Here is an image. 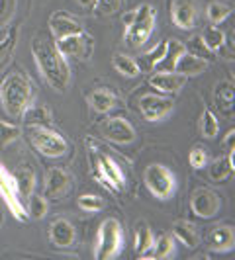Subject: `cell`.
<instances>
[{
	"label": "cell",
	"instance_id": "obj_8",
	"mask_svg": "<svg viewBox=\"0 0 235 260\" xmlns=\"http://www.w3.org/2000/svg\"><path fill=\"white\" fill-rule=\"evenodd\" d=\"M220 206H222V200H220L218 192H214L212 188H206V186L196 188L190 196V209L194 211L196 217L212 219L218 215Z\"/></svg>",
	"mask_w": 235,
	"mask_h": 260
},
{
	"label": "cell",
	"instance_id": "obj_15",
	"mask_svg": "<svg viewBox=\"0 0 235 260\" xmlns=\"http://www.w3.org/2000/svg\"><path fill=\"white\" fill-rule=\"evenodd\" d=\"M188 77H184L177 71H157L155 75L149 77L151 88H155L159 94H177L184 88Z\"/></svg>",
	"mask_w": 235,
	"mask_h": 260
},
{
	"label": "cell",
	"instance_id": "obj_29",
	"mask_svg": "<svg viewBox=\"0 0 235 260\" xmlns=\"http://www.w3.org/2000/svg\"><path fill=\"white\" fill-rule=\"evenodd\" d=\"M112 67L116 69L120 75H124V77H128V78H135V77H139V75H141L137 61H133L131 57L124 55V53L114 55V59H112Z\"/></svg>",
	"mask_w": 235,
	"mask_h": 260
},
{
	"label": "cell",
	"instance_id": "obj_2",
	"mask_svg": "<svg viewBox=\"0 0 235 260\" xmlns=\"http://www.w3.org/2000/svg\"><path fill=\"white\" fill-rule=\"evenodd\" d=\"M36 90L34 82L24 73H10L0 82V104L2 110L14 119H20L27 110V106L34 104Z\"/></svg>",
	"mask_w": 235,
	"mask_h": 260
},
{
	"label": "cell",
	"instance_id": "obj_10",
	"mask_svg": "<svg viewBox=\"0 0 235 260\" xmlns=\"http://www.w3.org/2000/svg\"><path fill=\"white\" fill-rule=\"evenodd\" d=\"M57 47L65 57H77V59H89L94 51V38L86 31H80L75 36H67L57 39Z\"/></svg>",
	"mask_w": 235,
	"mask_h": 260
},
{
	"label": "cell",
	"instance_id": "obj_9",
	"mask_svg": "<svg viewBox=\"0 0 235 260\" xmlns=\"http://www.w3.org/2000/svg\"><path fill=\"white\" fill-rule=\"evenodd\" d=\"M172 108H174V102L167 94H145L139 100V112L147 121L167 119Z\"/></svg>",
	"mask_w": 235,
	"mask_h": 260
},
{
	"label": "cell",
	"instance_id": "obj_11",
	"mask_svg": "<svg viewBox=\"0 0 235 260\" xmlns=\"http://www.w3.org/2000/svg\"><path fill=\"white\" fill-rule=\"evenodd\" d=\"M73 188V178L65 169L53 167L45 172V184H43V196L49 200H63Z\"/></svg>",
	"mask_w": 235,
	"mask_h": 260
},
{
	"label": "cell",
	"instance_id": "obj_3",
	"mask_svg": "<svg viewBox=\"0 0 235 260\" xmlns=\"http://www.w3.org/2000/svg\"><path fill=\"white\" fill-rule=\"evenodd\" d=\"M122 248H124V229H122V223L114 219V217H108L98 227L94 258L112 260L120 256Z\"/></svg>",
	"mask_w": 235,
	"mask_h": 260
},
{
	"label": "cell",
	"instance_id": "obj_23",
	"mask_svg": "<svg viewBox=\"0 0 235 260\" xmlns=\"http://www.w3.org/2000/svg\"><path fill=\"white\" fill-rule=\"evenodd\" d=\"M89 102H91L92 110L98 114H108L114 106L118 104L116 94L108 88H96L89 94Z\"/></svg>",
	"mask_w": 235,
	"mask_h": 260
},
{
	"label": "cell",
	"instance_id": "obj_22",
	"mask_svg": "<svg viewBox=\"0 0 235 260\" xmlns=\"http://www.w3.org/2000/svg\"><path fill=\"white\" fill-rule=\"evenodd\" d=\"M186 53V45L179 39H167V51L161 63L157 65V71H174L179 59Z\"/></svg>",
	"mask_w": 235,
	"mask_h": 260
},
{
	"label": "cell",
	"instance_id": "obj_42",
	"mask_svg": "<svg viewBox=\"0 0 235 260\" xmlns=\"http://www.w3.org/2000/svg\"><path fill=\"white\" fill-rule=\"evenodd\" d=\"M233 137H235V129H229L225 133V139H223V147L227 151H233Z\"/></svg>",
	"mask_w": 235,
	"mask_h": 260
},
{
	"label": "cell",
	"instance_id": "obj_6",
	"mask_svg": "<svg viewBox=\"0 0 235 260\" xmlns=\"http://www.w3.org/2000/svg\"><path fill=\"white\" fill-rule=\"evenodd\" d=\"M92 158V167H94V176L100 184H104L108 190L116 192V190H124L126 186V176H124V170L118 165L116 158H112L106 153H91Z\"/></svg>",
	"mask_w": 235,
	"mask_h": 260
},
{
	"label": "cell",
	"instance_id": "obj_5",
	"mask_svg": "<svg viewBox=\"0 0 235 260\" xmlns=\"http://www.w3.org/2000/svg\"><path fill=\"white\" fill-rule=\"evenodd\" d=\"M27 137H30V143L34 145V149L43 156L57 158L69 151V143L65 137L59 131L49 129L47 125H30Z\"/></svg>",
	"mask_w": 235,
	"mask_h": 260
},
{
	"label": "cell",
	"instance_id": "obj_24",
	"mask_svg": "<svg viewBox=\"0 0 235 260\" xmlns=\"http://www.w3.org/2000/svg\"><path fill=\"white\" fill-rule=\"evenodd\" d=\"M174 256V241L170 235H159L153 239V245L149 248L145 258H155V260H167Z\"/></svg>",
	"mask_w": 235,
	"mask_h": 260
},
{
	"label": "cell",
	"instance_id": "obj_12",
	"mask_svg": "<svg viewBox=\"0 0 235 260\" xmlns=\"http://www.w3.org/2000/svg\"><path fill=\"white\" fill-rule=\"evenodd\" d=\"M0 196L2 200L6 202L8 209L12 211V215L18 219V221H27V215L24 211V206L18 198V192H16V184H14V176L0 165Z\"/></svg>",
	"mask_w": 235,
	"mask_h": 260
},
{
	"label": "cell",
	"instance_id": "obj_41",
	"mask_svg": "<svg viewBox=\"0 0 235 260\" xmlns=\"http://www.w3.org/2000/svg\"><path fill=\"white\" fill-rule=\"evenodd\" d=\"M16 8V0H0V24H4Z\"/></svg>",
	"mask_w": 235,
	"mask_h": 260
},
{
	"label": "cell",
	"instance_id": "obj_19",
	"mask_svg": "<svg viewBox=\"0 0 235 260\" xmlns=\"http://www.w3.org/2000/svg\"><path fill=\"white\" fill-rule=\"evenodd\" d=\"M12 176H14V184H16L18 198L27 200L30 196L34 194V190H36V172H34V169L27 167V165H22Z\"/></svg>",
	"mask_w": 235,
	"mask_h": 260
},
{
	"label": "cell",
	"instance_id": "obj_13",
	"mask_svg": "<svg viewBox=\"0 0 235 260\" xmlns=\"http://www.w3.org/2000/svg\"><path fill=\"white\" fill-rule=\"evenodd\" d=\"M102 135L108 141L118 145H130L135 141V129L126 117L114 116L108 117L102 125Z\"/></svg>",
	"mask_w": 235,
	"mask_h": 260
},
{
	"label": "cell",
	"instance_id": "obj_18",
	"mask_svg": "<svg viewBox=\"0 0 235 260\" xmlns=\"http://www.w3.org/2000/svg\"><path fill=\"white\" fill-rule=\"evenodd\" d=\"M210 248L214 252H229L235 247V231L231 225H218L208 235Z\"/></svg>",
	"mask_w": 235,
	"mask_h": 260
},
{
	"label": "cell",
	"instance_id": "obj_30",
	"mask_svg": "<svg viewBox=\"0 0 235 260\" xmlns=\"http://www.w3.org/2000/svg\"><path fill=\"white\" fill-rule=\"evenodd\" d=\"M24 121L27 125H47L51 121V114L47 110V106L43 104H32L27 106V110L24 112Z\"/></svg>",
	"mask_w": 235,
	"mask_h": 260
},
{
	"label": "cell",
	"instance_id": "obj_40",
	"mask_svg": "<svg viewBox=\"0 0 235 260\" xmlns=\"http://www.w3.org/2000/svg\"><path fill=\"white\" fill-rule=\"evenodd\" d=\"M14 45H16V29H12L6 38L2 39V43H0V61H2L6 55H10V53H12Z\"/></svg>",
	"mask_w": 235,
	"mask_h": 260
},
{
	"label": "cell",
	"instance_id": "obj_39",
	"mask_svg": "<svg viewBox=\"0 0 235 260\" xmlns=\"http://www.w3.org/2000/svg\"><path fill=\"white\" fill-rule=\"evenodd\" d=\"M120 4H122V0H96L94 10L106 14V16H110V14H114L120 10Z\"/></svg>",
	"mask_w": 235,
	"mask_h": 260
},
{
	"label": "cell",
	"instance_id": "obj_16",
	"mask_svg": "<svg viewBox=\"0 0 235 260\" xmlns=\"http://www.w3.org/2000/svg\"><path fill=\"white\" fill-rule=\"evenodd\" d=\"M49 27L51 34L55 36V39H63L67 36H75L84 31V27L80 26V22L75 20L73 16H69L67 12H55L49 18Z\"/></svg>",
	"mask_w": 235,
	"mask_h": 260
},
{
	"label": "cell",
	"instance_id": "obj_34",
	"mask_svg": "<svg viewBox=\"0 0 235 260\" xmlns=\"http://www.w3.org/2000/svg\"><path fill=\"white\" fill-rule=\"evenodd\" d=\"M30 206H27V213L32 219H43L47 215V198L45 196H39V194H32L30 198Z\"/></svg>",
	"mask_w": 235,
	"mask_h": 260
},
{
	"label": "cell",
	"instance_id": "obj_4",
	"mask_svg": "<svg viewBox=\"0 0 235 260\" xmlns=\"http://www.w3.org/2000/svg\"><path fill=\"white\" fill-rule=\"evenodd\" d=\"M157 12L151 4H141L135 8V20L130 26H126L124 31V41L131 49H139L147 39L151 38L153 29H155Z\"/></svg>",
	"mask_w": 235,
	"mask_h": 260
},
{
	"label": "cell",
	"instance_id": "obj_37",
	"mask_svg": "<svg viewBox=\"0 0 235 260\" xmlns=\"http://www.w3.org/2000/svg\"><path fill=\"white\" fill-rule=\"evenodd\" d=\"M18 137H20V129H18L16 125L6 123V121H0V149H6V147L12 145Z\"/></svg>",
	"mask_w": 235,
	"mask_h": 260
},
{
	"label": "cell",
	"instance_id": "obj_27",
	"mask_svg": "<svg viewBox=\"0 0 235 260\" xmlns=\"http://www.w3.org/2000/svg\"><path fill=\"white\" fill-rule=\"evenodd\" d=\"M235 172V165L229 162V158L227 156H222V158H216V160H212V165H210V178L214 180V182H223V180H227V178H231Z\"/></svg>",
	"mask_w": 235,
	"mask_h": 260
},
{
	"label": "cell",
	"instance_id": "obj_38",
	"mask_svg": "<svg viewBox=\"0 0 235 260\" xmlns=\"http://www.w3.org/2000/svg\"><path fill=\"white\" fill-rule=\"evenodd\" d=\"M188 162L194 170L204 169L208 165V155H206V149L204 147H192L190 149V155H188Z\"/></svg>",
	"mask_w": 235,
	"mask_h": 260
},
{
	"label": "cell",
	"instance_id": "obj_7",
	"mask_svg": "<svg viewBox=\"0 0 235 260\" xmlns=\"http://www.w3.org/2000/svg\"><path fill=\"white\" fill-rule=\"evenodd\" d=\"M145 186L157 200H169L177 190V178L165 165H149L143 174Z\"/></svg>",
	"mask_w": 235,
	"mask_h": 260
},
{
	"label": "cell",
	"instance_id": "obj_43",
	"mask_svg": "<svg viewBox=\"0 0 235 260\" xmlns=\"http://www.w3.org/2000/svg\"><path fill=\"white\" fill-rule=\"evenodd\" d=\"M133 20H135V10H130V12H126V14H124V18H122L124 26H130Z\"/></svg>",
	"mask_w": 235,
	"mask_h": 260
},
{
	"label": "cell",
	"instance_id": "obj_36",
	"mask_svg": "<svg viewBox=\"0 0 235 260\" xmlns=\"http://www.w3.org/2000/svg\"><path fill=\"white\" fill-rule=\"evenodd\" d=\"M77 206L82 211H86V213H96V211H100L104 208V202H102L100 196L96 194H82L77 200Z\"/></svg>",
	"mask_w": 235,
	"mask_h": 260
},
{
	"label": "cell",
	"instance_id": "obj_17",
	"mask_svg": "<svg viewBox=\"0 0 235 260\" xmlns=\"http://www.w3.org/2000/svg\"><path fill=\"white\" fill-rule=\"evenodd\" d=\"M75 237H77V231H75V225L71 221H67L65 217H59L49 225V241L51 245L59 248H67L75 243Z\"/></svg>",
	"mask_w": 235,
	"mask_h": 260
},
{
	"label": "cell",
	"instance_id": "obj_14",
	"mask_svg": "<svg viewBox=\"0 0 235 260\" xmlns=\"http://www.w3.org/2000/svg\"><path fill=\"white\" fill-rule=\"evenodd\" d=\"M170 20L179 29H192L198 20L196 0H170Z\"/></svg>",
	"mask_w": 235,
	"mask_h": 260
},
{
	"label": "cell",
	"instance_id": "obj_35",
	"mask_svg": "<svg viewBox=\"0 0 235 260\" xmlns=\"http://www.w3.org/2000/svg\"><path fill=\"white\" fill-rule=\"evenodd\" d=\"M186 51L196 55V57H200V59H206V61L214 59V51L202 41L200 36H194V38L188 39V43H186Z\"/></svg>",
	"mask_w": 235,
	"mask_h": 260
},
{
	"label": "cell",
	"instance_id": "obj_44",
	"mask_svg": "<svg viewBox=\"0 0 235 260\" xmlns=\"http://www.w3.org/2000/svg\"><path fill=\"white\" fill-rule=\"evenodd\" d=\"M78 4H80L82 8H92V10H94V6H96V0H78Z\"/></svg>",
	"mask_w": 235,
	"mask_h": 260
},
{
	"label": "cell",
	"instance_id": "obj_33",
	"mask_svg": "<svg viewBox=\"0 0 235 260\" xmlns=\"http://www.w3.org/2000/svg\"><path fill=\"white\" fill-rule=\"evenodd\" d=\"M202 41L208 45L212 51H218L220 47H222L223 43H225V34H223L220 27L216 26H208L204 31H202Z\"/></svg>",
	"mask_w": 235,
	"mask_h": 260
},
{
	"label": "cell",
	"instance_id": "obj_32",
	"mask_svg": "<svg viewBox=\"0 0 235 260\" xmlns=\"http://www.w3.org/2000/svg\"><path fill=\"white\" fill-rule=\"evenodd\" d=\"M231 16V8L223 2H210L208 8H206V18L212 26H218L222 24L223 20H227Z\"/></svg>",
	"mask_w": 235,
	"mask_h": 260
},
{
	"label": "cell",
	"instance_id": "obj_25",
	"mask_svg": "<svg viewBox=\"0 0 235 260\" xmlns=\"http://www.w3.org/2000/svg\"><path fill=\"white\" fill-rule=\"evenodd\" d=\"M233 82H220L214 90V102L220 108L222 114L233 112Z\"/></svg>",
	"mask_w": 235,
	"mask_h": 260
},
{
	"label": "cell",
	"instance_id": "obj_1",
	"mask_svg": "<svg viewBox=\"0 0 235 260\" xmlns=\"http://www.w3.org/2000/svg\"><path fill=\"white\" fill-rule=\"evenodd\" d=\"M32 55L41 77L47 80V84L57 92H65L71 84V67L67 63V57L59 51L57 41L39 34L32 41Z\"/></svg>",
	"mask_w": 235,
	"mask_h": 260
},
{
	"label": "cell",
	"instance_id": "obj_26",
	"mask_svg": "<svg viewBox=\"0 0 235 260\" xmlns=\"http://www.w3.org/2000/svg\"><path fill=\"white\" fill-rule=\"evenodd\" d=\"M165 51H167V41H159L151 51L145 53L143 57L137 61L139 71H141V73H153L157 69V65L161 63V59L165 57Z\"/></svg>",
	"mask_w": 235,
	"mask_h": 260
},
{
	"label": "cell",
	"instance_id": "obj_20",
	"mask_svg": "<svg viewBox=\"0 0 235 260\" xmlns=\"http://www.w3.org/2000/svg\"><path fill=\"white\" fill-rule=\"evenodd\" d=\"M172 237L186 248H194L200 245V235L192 223L188 221H174L172 223Z\"/></svg>",
	"mask_w": 235,
	"mask_h": 260
},
{
	"label": "cell",
	"instance_id": "obj_28",
	"mask_svg": "<svg viewBox=\"0 0 235 260\" xmlns=\"http://www.w3.org/2000/svg\"><path fill=\"white\" fill-rule=\"evenodd\" d=\"M151 245H153V233H151L149 225L141 221L137 225V231H135V256L145 258Z\"/></svg>",
	"mask_w": 235,
	"mask_h": 260
},
{
	"label": "cell",
	"instance_id": "obj_31",
	"mask_svg": "<svg viewBox=\"0 0 235 260\" xmlns=\"http://www.w3.org/2000/svg\"><path fill=\"white\" fill-rule=\"evenodd\" d=\"M218 131H220V121H218L216 114L206 106L202 112V117H200V133L206 139H214V137H218Z\"/></svg>",
	"mask_w": 235,
	"mask_h": 260
},
{
	"label": "cell",
	"instance_id": "obj_21",
	"mask_svg": "<svg viewBox=\"0 0 235 260\" xmlns=\"http://www.w3.org/2000/svg\"><path fill=\"white\" fill-rule=\"evenodd\" d=\"M210 61L206 59H200V57H196L192 53H184L183 57L179 59V63H177V73H181L184 77H198V75H202L206 69H208Z\"/></svg>",
	"mask_w": 235,
	"mask_h": 260
}]
</instances>
